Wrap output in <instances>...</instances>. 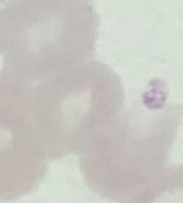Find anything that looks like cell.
Wrapping results in <instances>:
<instances>
[{"label":"cell","instance_id":"6da1fadb","mask_svg":"<svg viewBox=\"0 0 183 203\" xmlns=\"http://www.w3.org/2000/svg\"><path fill=\"white\" fill-rule=\"evenodd\" d=\"M178 126L172 110L118 114L80 153L87 184L105 198H126L164 170Z\"/></svg>","mask_w":183,"mask_h":203},{"label":"cell","instance_id":"7a4b0ae2","mask_svg":"<svg viewBox=\"0 0 183 203\" xmlns=\"http://www.w3.org/2000/svg\"><path fill=\"white\" fill-rule=\"evenodd\" d=\"M12 87L0 94V201L35 191L44 180L48 157L35 118L33 96Z\"/></svg>","mask_w":183,"mask_h":203},{"label":"cell","instance_id":"3957f363","mask_svg":"<svg viewBox=\"0 0 183 203\" xmlns=\"http://www.w3.org/2000/svg\"><path fill=\"white\" fill-rule=\"evenodd\" d=\"M182 166L169 168L124 198V203H182Z\"/></svg>","mask_w":183,"mask_h":203}]
</instances>
